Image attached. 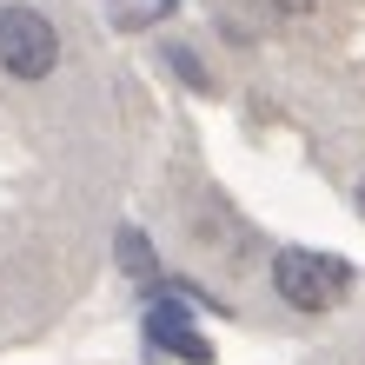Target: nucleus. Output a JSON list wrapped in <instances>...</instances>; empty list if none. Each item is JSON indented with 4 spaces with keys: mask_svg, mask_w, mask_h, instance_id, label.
<instances>
[{
    "mask_svg": "<svg viewBox=\"0 0 365 365\" xmlns=\"http://www.w3.org/2000/svg\"><path fill=\"white\" fill-rule=\"evenodd\" d=\"M272 286L299 312H332L339 299H346V286H352V266L332 259V252H299L292 246V252H279V259H272Z\"/></svg>",
    "mask_w": 365,
    "mask_h": 365,
    "instance_id": "nucleus-1",
    "label": "nucleus"
},
{
    "mask_svg": "<svg viewBox=\"0 0 365 365\" xmlns=\"http://www.w3.org/2000/svg\"><path fill=\"white\" fill-rule=\"evenodd\" d=\"M160 7H173V0H160Z\"/></svg>",
    "mask_w": 365,
    "mask_h": 365,
    "instance_id": "nucleus-7",
    "label": "nucleus"
},
{
    "mask_svg": "<svg viewBox=\"0 0 365 365\" xmlns=\"http://www.w3.org/2000/svg\"><path fill=\"white\" fill-rule=\"evenodd\" d=\"M60 67V34L40 7H0V73L47 80Z\"/></svg>",
    "mask_w": 365,
    "mask_h": 365,
    "instance_id": "nucleus-2",
    "label": "nucleus"
},
{
    "mask_svg": "<svg viewBox=\"0 0 365 365\" xmlns=\"http://www.w3.org/2000/svg\"><path fill=\"white\" fill-rule=\"evenodd\" d=\"M120 252H126V272H153V259H146V240H140V232H120Z\"/></svg>",
    "mask_w": 365,
    "mask_h": 365,
    "instance_id": "nucleus-4",
    "label": "nucleus"
},
{
    "mask_svg": "<svg viewBox=\"0 0 365 365\" xmlns=\"http://www.w3.org/2000/svg\"><path fill=\"white\" fill-rule=\"evenodd\" d=\"M359 212H365V186H359Z\"/></svg>",
    "mask_w": 365,
    "mask_h": 365,
    "instance_id": "nucleus-6",
    "label": "nucleus"
},
{
    "mask_svg": "<svg viewBox=\"0 0 365 365\" xmlns=\"http://www.w3.org/2000/svg\"><path fill=\"white\" fill-rule=\"evenodd\" d=\"M146 332H153V346H166V352H180L186 365H212V346H206V339H200V332L186 326V312L173 306V299H160V306L146 312Z\"/></svg>",
    "mask_w": 365,
    "mask_h": 365,
    "instance_id": "nucleus-3",
    "label": "nucleus"
},
{
    "mask_svg": "<svg viewBox=\"0 0 365 365\" xmlns=\"http://www.w3.org/2000/svg\"><path fill=\"white\" fill-rule=\"evenodd\" d=\"M266 14H279V20H299V14H312V0H259Z\"/></svg>",
    "mask_w": 365,
    "mask_h": 365,
    "instance_id": "nucleus-5",
    "label": "nucleus"
}]
</instances>
